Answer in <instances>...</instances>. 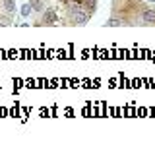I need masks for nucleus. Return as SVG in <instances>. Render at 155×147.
Segmentation results:
<instances>
[{"instance_id": "f257e3e1", "label": "nucleus", "mask_w": 155, "mask_h": 147, "mask_svg": "<svg viewBox=\"0 0 155 147\" xmlns=\"http://www.w3.org/2000/svg\"><path fill=\"white\" fill-rule=\"evenodd\" d=\"M41 21L43 23H47V25H52V23L56 21V14H54V10H45V12H43V18H41Z\"/></svg>"}, {"instance_id": "f03ea898", "label": "nucleus", "mask_w": 155, "mask_h": 147, "mask_svg": "<svg viewBox=\"0 0 155 147\" xmlns=\"http://www.w3.org/2000/svg\"><path fill=\"white\" fill-rule=\"evenodd\" d=\"M142 21H143V23H153V25H155V8L143 10V14H142Z\"/></svg>"}, {"instance_id": "7ed1b4c3", "label": "nucleus", "mask_w": 155, "mask_h": 147, "mask_svg": "<svg viewBox=\"0 0 155 147\" xmlns=\"http://www.w3.org/2000/svg\"><path fill=\"white\" fill-rule=\"evenodd\" d=\"M2 2V6H4V10H6L8 14H12L14 10H16V4H14V0H0Z\"/></svg>"}, {"instance_id": "20e7f679", "label": "nucleus", "mask_w": 155, "mask_h": 147, "mask_svg": "<svg viewBox=\"0 0 155 147\" xmlns=\"http://www.w3.org/2000/svg\"><path fill=\"white\" fill-rule=\"evenodd\" d=\"M31 12H33L31 4H23V6L19 8V14H21V18H27V16H31Z\"/></svg>"}, {"instance_id": "39448f33", "label": "nucleus", "mask_w": 155, "mask_h": 147, "mask_svg": "<svg viewBox=\"0 0 155 147\" xmlns=\"http://www.w3.org/2000/svg\"><path fill=\"white\" fill-rule=\"evenodd\" d=\"M29 4H31V8L35 10V12H43V10H45V8H43V2H41V0H31Z\"/></svg>"}, {"instance_id": "423d86ee", "label": "nucleus", "mask_w": 155, "mask_h": 147, "mask_svg": "<svg viewBox=\"0 0 155 147\" xmlns=\"http://www.w3.org/2000/svg\"><path fill=\"white\" fill-rule=\"evenodd\" d=\"M105 25L116 27V25H122V21H120V19H116V18H110V19H107V21H105Z\"/></svg>"}, {"instance_id": "0eeeda50", "label": "nucleus", "mask_w": 155, "mask_h": 147, "mask_svg": "<svg viewBox=\"0 0 155 147\" xmlns=\"http://www.w3.org/2000/svg\"><path fill=\"white\" fill-rule=\"evenodd\" d=\"M72 4H84V0H70Z\"/></svg>"}, {"instance_id": "6e6552de", "label": "nucleus", "mask_w": 155, "mask_h": 147, "mask_svg": "<svg viewBox=\"0 0 155 147\" xmlns=\"http://www.w3.org/2000/svg\"><path fill=\"white\" fill-rule=\"evenodd\" d=\"M147 2H155V0H147Z\"/></svg>"}]
</instances>
